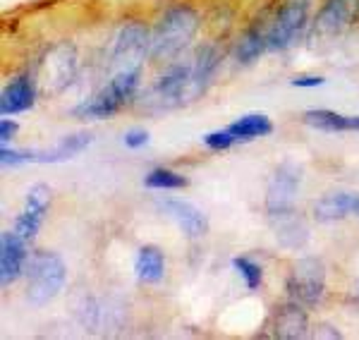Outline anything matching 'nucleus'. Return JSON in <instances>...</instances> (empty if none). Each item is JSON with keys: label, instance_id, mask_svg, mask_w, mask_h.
Returning a JSON list of instances; mask_svg holds the SVG:
<instances>
[{"label": "nucleus", "instance_id": "5701e85b", "mask_svg": "<svg viewBox=\"0 0 359 340\" xmlns=\"http://www.w3.org/2000/svg\"><path fill=\"white\" fill-rule=\"evenodd\" d=\"M264 50H269V29L254 27L240 39V43H237V48H235V57L242 65H249V62L257 60Z\"/></svg>", "mask_w": 359, "mask_h": 340}, {"label": "nucleus", "instance_id": "423d86ee", "mask_svg": "<svg viewBox=\"0 0 359 340\" xmlns=\"http://www.w3.org/2000/svg\"><path fill=\"white\" fill-rule=\"evenodd\" d=\"M149 48H151V36H149L147 27L139 25V22H127L113 41V50H111L113 67L118 72L139 70V62L144 60Z\"/></svg>", "mask_w": 359, "mask_h": 340}, {"label": "nucleus", "instance_id": "20e7f679", "mask_svg": "<svg viewBox=\"0 0 359 340\" xmlns=\"http://www.w3.org/2000/svg\"><path fill=\"white\" fill-rule=\"evenodd\" d=\"M314 0H283L273 22L269 25V50L287 48L302 34Z\"/></svg>", "mask_w": 359, "mask_h": 340}, {"label": "nucleus", "instance_id": "f03ea898", "mask_svg": "<svg viewBox=\"0 0 359 340\" xmlns=\"http://www.w3.org/2000/svg\"><path fill=\"white\" fill-rule=\"evenodd\" d=\"M65 264L55 252H34L27 266V299L34 307H43L65 285Z\"/></svg>", "mask_w": 359, "mask_h": 340}, {"label": "nucleus", "instance_id": "9d476101", "mask_svg": "<svg viewBox=\"0 0 359 340\" xmlns=\"http://www.w3.org/2000/svg\"><path fill=\"white\" fill-rule=\"evenodd\" d=\"M189 77H192V65H175L170 67L163 77H158L151 89H149L147 101L156 103L158 108H172L182 106L184 94H187Z\"/></svg>", "mask_w": 359, "mask_h": 340}, {"label": "nucleus", "instance_id": "a878e982", "mask_svg": "<svg viewBox=\"0 0 359 340\" xmlns=\"http://www.w3.org/2000/svg\"><path fill=\"white\" fill-rule=\"evenodd\" d=\"M235 142L237 140L230 135L228 128L221 130V132H208V135H204V144L211 149V151H225V149H230Z\"/></svg>", "mask_w": 359, "mask_h": 340}, {"label": "nucleus", "instance_id": "c85d7f7f", "mask_svg": "<svg viewBox=\"0 0 359 340\" xmlns=\"http://www.w3.org/2000/svg\"><path fill=\"white\" fill-rule=\"evenodd\" d=\"M15 132H17V123H13V120H8V115H5L3 123H0V140L8 144V142L15 137Z\"/></svg>", "mask_w": 359, "mask_h": 340}, {"label": "nucleus", "instance_id": "f257e3e1", "mask_svg": "<svg viewBox=\"0 0 359 340\" xmlns=\"http://www.w3.org/2000/svg\"><path fill=\"white\" fill-rule=\"evenodd\" d=\"M196 27H199V17H196L192 8L180 5V8L168 10L158 20V25H156L151 34L149 55H151L154 60H168V57L177 55L184 46L192 41Z\"/></svg>", "mask_w": 359, "mask_h": 340}, {"label": "nucleus", "instance_id": "aec40b11", "mask_svg": "<svg viewBox=\"0 0 359 340\" xmlns=\"http://www.w3.org/2000/svg\"><path fill=\"white\" fill-rule=\"evenodd\" d=\"M304 123L321 132H359V115H340L326 108L306 111Z\"/></svg>", "mask_w": 359, "mask_h": 340}, {"label": "nucleus", "instance_id": "bb28decb", "mask_svg": "<svg viewBox=\"0 0 359 340\" xmlns=\"http://www.w3.org/2000/svg\"><path fill=\"white\" fill-rule=\"evenodd\" d=\"M147 142H149V135L144 130H130L125 135V144L130 149H139V147H144Z\"/></svg>", "mask_w": 359, "mask_h": 340}, {"label": "nucleus", "instance_id": "0eeeda50", "mask_svg": "<svg viewBox=\"0 0 359 340\" xmlns=\"http://www.w3.org/2000/svg\"><path fill=\"white\" fill-rule=\"evenodd\" d=\"M74 67H77V53H74V48L67 41L57 43L39 62L36 84L41 86L46 94H57L72 79Z\"/></svg>", "mask_w": 359, "mask_h": 340}, {"label": "nucleus", "instance_id": "a211bd4d", "mask_svg": "<svg viewBox=\"0 0 359 340\" xmlns=\"http://www.w3.org/2000/svg\"><path fill=\"white\" fill-rule=\"evenodd\" d=\"M91 140L94 137L89 132H77V135L62 137L50 151H32V161H39V163H62V161L74 158L79 151H84L91 144Z\"/></svg>", "mask_w": 359, "mask_h": 340}, {"label": "nucleus", "instance_id": "b1692460", "mask_svg": "<svg viewBox=\"0 0 359 340\" xmlns=\"http://www.w3.org/2000/svg\"><path fill=\"white\" fill-rule=\"evenodd\" d=\"M144 184L149 189H182L187 187V177L168 168H156L144 177Z\"/></svg>", "mask_w": 359, "mask_h": 340}, {"label": "nucleus", "instance_id": "2eb2a0df", "mask_svg": "<svg viewBox=\"0 0 359 340\" xmlns=\"http://www.w3.org/2000/svg\"><path fill=\"white\" fill-rule=\"evenodd\" d=\"M216 67H218V50L213 48V46H204V48H199V53H196L194 62H192V77H189L184 103L194 101L196 96L204 94V89L211 84L213 74H216Z\"/></svg>", "mask_w": 359, "mask_h": 340}, {"label": "nucleus", "instance_id": "412c9836", "mask_svg": "<svg viewBox=\"0 0 359 340\" xmlns=\"http://www.w3.org/2000/svg\"><path fill=\"white\" fill-rule=\"evenodd\" d=\"M228 130L237 142H249V140H257V137L271 135L273 132V123L264 113H249L242 115L240 120H235L233 125H228Z\"/></svg>", "mask_w": 359, "mask_h": 340}, {"label": "nucleus", "instance_id": "6e6552de", "mask_svg": "<svg viewBox=\"0 0 359 340\" xmlns=\"http://www.w3.org/2000/svg\"><path fill=\"white\" fill-rule=\"evenodd\" d=\"M299 180H302V168L292 161H285L278 165L266 189V211L269 216H280V213L292 211L294 199H297Z\"/></svg>", "mask_w": 359, "mask_h": 340}, {"label": "nucleus", "instance_id": "dca6fc26", "mask_svg": "<svg viewBox=\"0 0 359 340\" xmlns=\"http://www.w3.org/2000/svg\"><path fill=\"white\" fill-rule=\"evenodd\" d=\"M271 328H273L276 338H285V340H294V338H304L306 328H309V321H306V314L302 309V304L292 302L280 307L271 319Z\"/></svg>", "mask_w": 359, "mask_h": 340}, {"label": "nucleus", "instance_id": "f8f14e48", "mask_svg": "<svg viewBox=\"0 0 359 340\" xmlns=\"http://www.w3.org/2000/svg\"><path fill=\"white\" fill-rule=\"evenodd\" d=\"M156 206H158L161 211L165 213V216H170L172 221L177 223L180 228L184 230V235L187 238H204L208 233V221L206 216L201 213L196 206H192L189 201H182V199H158L156 201Z\"/></svg>", "mask_w": 359, "mask_h": 340}, {"label": "nucleus", "instance_id": "ddd939ff", "mask_svg": "<svg viewBox=\"0 0 359 340\" xmlns=\"http://www.w3.org/2000/svg\"><path fill=\"white\" fill-rule=\"evenodd\" d=\"M27 264V240L17 235L15 230H5L0 238V280L3 285L15 283L22 276Z\"/></svg>", "mask_w": 359, "mask_h": 340}, {"label": "nucleus", "instance_id": "4be33fe9", "mask_svg": "<svg viewBox=\"0 0 359 340\" xmlns=\"http://www.w3.org/2000/svg\"><path fill=\"white\" fill-rule=\"evenodd\" d=\"M135 271H137V278L144 280V283H158L165 271L163 252L156 250V247H142L135 261Z\"/></svg>", "mask_w": 359, "mask_h": 340}, {"label": "nucleus", "instance_id": "4468645a", "mask_svg": "<svg viewBox=\"0 0 359 340\" xmlns=\"http://www.w3.org/2000/svg\"><path fill=\"white\" fill-rule=\"evenodd\" d=\"M36 91L39 84L36 79H32L29 74H20L13 82L3 89L0 96V113L3 115H15V113H25L34 106L36 101Z\"/></svg>", "mask_w": 359, "mask_h": 340}, {"label": "nucleus", "instance_id": "1a4fd4ad", "mask_svg": "<svg viewBox=\"0 0 359 340\" xmlns=\"http://www.w3.org/2000/svg\"><path fill=\"white\" fill-rule=\"evenodd\" d=\"M359 20V0H326L318 10L311 34L318 39H331L345 32Z\"/></svg>", "mask_w": 359, "mask_h": 340}, {"label": "nucleus", "instance_id": "393cba45", "mask_svg": "<svg viewBox=\"0 0 359 340\" xmlns=\"http://www.w3.org/2000/svg\"><path fill=\"white\" fill-rule=\"evenodd\" d=\"M233 266H235L237 273H240L242 278H245V283H247L249 290H257V287L262 285V278H264L262 268H259L254 261H249L247 257H237V259H233Z\"/></svg>", "mask_w": 359, "mask_h": 340}, {"label": "nucleus", "instance_id": "9b49d317", "mask_svg": "<svg viewBox=\"0 0 359 340\" xmlns=\"http://www.w3.org/2000/svg\"><path fill=\"white\" fill-rule=\"evenodd\" d=\"M48 206H50V189L46 184H34L27 192L25 209H22V213L15 221V233L22 235L27 242H32L36 238L39 228H41Z\"/></svg>", "mask_w": 359, "mask_h": 340}, {"label": "nucleus", "instance_id": "f3484780", "mask_svg": "<svg viewBox=\"0 0 359 340\" xmlns=\"http://www.w3.org/2000/svg\"><path fill=\"white\" fill-rule=\"evenodd\" d=\"M314 216L318 221H340L347 216H359V194L335 192L326 194L314 204Z\"/></svg>", "mask_w": 359, "mask_h": 340}, {"label": "nucleus", "instance_id": "6ab92c4d", "mask_svg": "<svg viewBox=\"0 0 359 340\" xmlns=\"http://www.w3.org/2000/svg\"><path fill=\"white\" fill-rule=\"evenodd\" d=\"M271 218H273V230L280 245L290 247V250H297V247H302L306 238H309V228H306V223L294 211L280 213V216H271Z\"/></svg>", "mask_w": 359, "mask_h": 340}, {"label": "nucleus", "instance_id": "7ed1b4c3", "mask_svg": "<svg viewBox=\"0 0 359 340\" xmlns=\"http://www.w3.org/2000/svg\"><path fill=\"white\" fill-rule=\"evenodd\" d=\"M139 77H142L139 70L118 72L111 82L106 86H101L89 101H84L82 106L74 108V115H77V118H96V120L111 118V115L118 113L120 108L135 96L137 86H139Z\"/></svg>", "mask_w": 359, "mask_h": 340}, {"label": "nucleus", "instance_id": "cd10ccee", "mask_svg": "<svg viewBox=\"0 0 359 340\" xmlns=\"http://www.w3.org/2000/svg\"><path fill=\"white\" fill-rule=\"evenodd\" d=\"M323 82H326L323 77H316V74H304V77H294L292 86H304V89H311V86H321Z\"/></svg>", "mask_w": 359, "mask_h": 340}, {"label": "nucleus", "instance_id": "39448f33", "mask_svg": "<svg viewBox=\"0 0 359 340\" xmlns=\"http://www.w3.org/2000/svg\"><path fill=\"white\" fill-rule=\"evenodd\" d=\"M323 287H326V271L318 259H299L290 271L287 278V292H290L292 302L302 304V307H314L321 302Z\"/></svg>", "mask_w": 359, "mask_h": 340}]
</instances>
